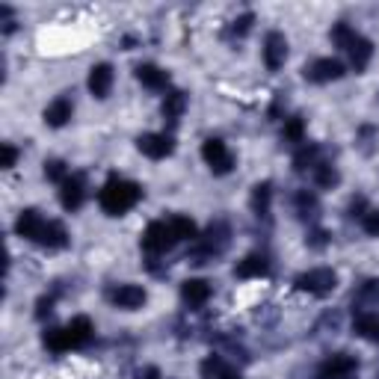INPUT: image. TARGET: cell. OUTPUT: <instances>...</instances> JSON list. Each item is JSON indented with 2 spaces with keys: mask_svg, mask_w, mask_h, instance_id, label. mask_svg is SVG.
<instances>
[{
  "mask_svg": "<svg viewBox=\"0 0 379 379\" xmlns=\"http://www.w3.org/2000/svg\"><path fill=\"white\" fill-rule=\"evenodd\" d=\"M140 184H134V181H125V178H110L104 190L98 193V202H101V208L110 213V217H119V213L130 210L137 202H140Z\"/></svg>",
  "mask_w": 379,
  "mask_h": 379,
  "instance_id": "obj_1",
  "label": "cell"
},
{
  "mask_svg": "<svg viewBox=\"0 0 379 379\" xmlns=\"http://www.w3.org/2000/svg\"><path fill=\"white\" fill-rule=\"evenodd\" d=\"M95 332V326L89 317H72L69 326H62V329H54V332H47L45 335V344H47V350H54V353H65V350H77V347H84V344L92 338Z\"/></svg>",
  "mask_w": 379,
  "mask_h": 379,
  "instance_id": "obj_2",
  "label": "cell"
},
{
  "mask_svg": "<svg viewBox=\"0 0 379 379\" xmlns=\"http://www.w3.org/2000/svg\"><path fill=\"white\" fill-rule=\"evenodd\" d=\"M335 282H338V276H335V270H329V267H315V270H308V273H302L300 278H296L300 290H308L311 296L332 293L335 290Z\"/></svg>",
  "mask_w": 379,
  "mask_h": 379,
  "instance_id": "obj_3",
  "label": "cell"
},
{
  "mask_svg": "<svg viewBox=\"0 0 379 379\" xmlns=\"http://www.w3.org/2000/svg\"><path fill=\"white\" fill-rule=\"evenodd\" d=\"M175 243H178V237L172 234L169 220H157L142 232V246L148 252H166V249H172Z\"/></svg>",
  "mask_w": 379,
  "mask_h": 379,
  "instance_id": "obj_4",
  "label": "cell"
},
{
  "mask_svg": "<svg viewBox=\"0 0 379 379\" xmlns=\"http://www.w3.org/2000/svg\"><path fill=\"white\" fill-rule=\"evenodd\" d=\"M202 157H205V163L213 169V172H228L232 169V152L225 148V142L222 140H208L205 145H202Z\"/></svg>",
  "mask_w": 379,
  "mask_h": 379,
  "instance_id": "obj_5",
  "label": "cell"
},
{
  "mask_svg": "<svg viewBox=\"0 0 379 379\" xmlns=\"http://www.w3.org/2000/svg\"><path fill=\"white\" fill-rule=\"evenodd\" d=\"M288 60V39L282 33H270L267 42H264V65H267L270 72H278Z\"/></svg>",
  "mask_w": 379,
  "mask_h": 379,
  "instance_id": "obj_6",
  "label": "cell"
},
{
  "mask_svg": "<svg viewBox=\"0 0 379 379\" xmlns=\"http://www.w3.org/2000/svg\"><path fill=\"white\" fill-rule=\"evenodd\" d=\"M341 74H344V65L332 57H320L305 69V77L311 84H329V80H338Z\"/></svg>",
  "mask_w": 379,
  "mask_h": 379,
  "instance_id": "obj_7",
  "label": "cell"
},
{
  "mask_svg": "<svg viewBox=\"0 0 379 379\" xmlns=\"http://www.w3.org/2000/svg\"><path fill=\"white\" fill-rule=\"evenodd\" d=\"M86 199V184H84V178L80 175H69L60 184V202L65 210H77L80 205H84Z\"/></svg>",
  "mask_w": 379,
  "mask_h": 379,
  "instance_id": "obj_8",
  "label": "cell"
},
{
  "mask_svg": "<svg viewBox=\"0 0 379 379\" xmlns=\"http://www.w3.org/2000/svg\"><path fill=\"white\" fill-rule=\"evenodd\" d=\"M140 152L152 160H163L172 154V140L166 134H142L140 137Z\"/></svg>",
  "mask_w": 379,
  "mask_h": 379,
  "instance_id": "obj_9",
  "label": "cell"
},
{
  "mask_svg": "<svg viewBox=\"0 0 379 379\" xmlns=\"http://www.w3.org/2000/svg\"><path fill=\"white\" fill-rule=\"evenodd\" d=\"M110 300H113V305H119L125 311H134V308L145 305V290L140 285H119L110 293Z\"/></svg>",
  "mask_w": 379,
  "mask_h": 379,
  "instance_id": "obj_10",
  "label": "cell"
},
{
  "mask_svg": "<svg viewBox=\"0 0 379 379\" xmlns=\"http://www.w3.org/2000/svg\"><path fill=\"white\" fill-rule=\"evenodd\" d=\"M113 89V65L110 62H98L89 72V92L95 98H107Z\"/></svg>",
  "mask_w": 379,
  "mask_h": 379,
  "instance_id": "obj_11",
  "label": "cell"
},
{
  "mask_svg": "<svg viewBox=\"0 0 379 379\" xmlns=\"http://www.w3.org/2000/svg\"><path fill=\"white\" fill-rule=\"evenodd\" d=\"M45 225H47V220L42 217L39 210H24L21 217H18V225H15V228H18L21 237L39 243V237H42V232H45Z\"/></svg>",
  "mask_w": 379,
  "mask_h": 379,
  "instance_id": "obj_12",
  "label": "cell"
},
{
  "mask_svg": "<svg viewBox=\"0 0 379 379\" xmlns=\"http://www.w3.org/2000/svg\"><path fill=\"white\" fill-rule=\"evenodd\" d=\"M181 296H184V302L199 308L210 300V282H205V278H187L184 288H181Z\"/></svg>",
  "mask_w": 379,
  "mask_h": 379,
  "instance_id": "obj_13",
  "label": "cell"
},
{
  "mask_svg": "<svg viewBox=\"0 0 379 379\" xmlns=\"http://www.w3.org/2000/svg\"><path fill=\"white\" fill-rule=\"evenodd\" d=\"M72 113H74V104H72L65 95H60V98H54V101L47 104V110H45V122L51 125V128H62L65 122L72 119Z\"/></svg>",
  "mask_w": 379,
  "mask_h": 379,
  "instance_id": "obj_14",
  "label": "cell"
},
{
  "mask_svg": "<svg viewBox=\"0 0 379 379\" xmlns=\"http://www.w3.org/2000/svg\"><path fill=\"white\" fill-rule=\"evenodd\" d=\"M353 370H356V358H350V356H332L320 368V379H344V376H350Z\"/></svg>",
  "mask_w": 379,
  "mask_h": 379,
  "instance_id": "obj_15",
  "label": "cell"
},
{
  "mask_svg": "<svg viewBox=\"0 0 379 379\" xmlns=\"http://www.w3.org/2000/svg\"><path fill=\"white\" fill-rule=\"evenodd\" d=\"M347 51H350V60H353V69L356 72H361V69H368V62H370V57H373V45L365 39V36H353V42L347 45Z\"/></svg>",
  "mask_w": 379,
  "mask_h": 379,
  "instance_id": "obj_16",
  "label": "cell"
},
{
  "mask_svg": "<svg viewBox=\"0 0 379 379\" xmlns=\"http://www.w3.org/2000/svg\"><path fill=\"white\" fill-rule=\"evenodd\" d=\"M137 77H140V84H142L145 89H163V86L169 84L166 72H163V69H157V65H152V62H142V65H137Z\"/></svg>",
  "mask_w": 379,
  "mask_h": 379,
  "instance_id": "obj_17",
  "label": "cell"
},
{
  "mask_svg": "<svg viewBox=\"0 0 379 379\" xmlns=\"http://www.w3.org/2000/svg\"><path fill=\"white\" fill-rule=\"evenodd\" d=\"M39 243L47 246V249H62V246L69 243V232H65V225H62V222L47 220V225H45V232H42Z\"/></svg>",
  "mask_w": 379,
  "mask_h": 379,
  "instance_id": "obj_18",
  "label": "cell"
},
{
  "mask_svg": "<svg viewBox=\"0 0 379 379\" xmlns=\"http://www.w3.org/2000/svg\"><path fill=\"white\" fill-rule=\"evenodd\" d=\"M267 270H270V264H267L264 255H249V258H243L237 264V276L240 278H261V276H267Z\"/></svg>",
  "mask_w": 379,
  "mask_h": 379,
  "instance_id": "obj_19",
  "label": "cell"
},
{
  "mask_svg": "<svg viewBox=\"0 0 379 379\" xmlns=\"http://www.w3.org/2000/svg\"><path fill=\"white\" fill-rule=\"evenodd\" d=\"M202 373H205V379H240L232 368L222 365L217 356H210V358L205 361V365H202Z\"/></svg>",
  "mask_w": 379,
  "mask_h": 379,
  "instance_id": "obj_20",
  "label": "cell"
},
{
  "mask_svg": "<svg viewBox=\"0 0 379 379\" xmlns=\"http://www.w3.org/2000/svg\"><path fill=\"white\" fill-rule=\"evenodd\" d=\"M169 225H172V234L178 240H190L196 237V222L190 217H184V213H175V217H169Z\"/></svg>",
  "mask_w": 379,
  "mask_h": 379,
  "instance_id": "obj_21",
  "label": "cell"
},
{
  "mask_svg": "<svg viewBox=\"0 0 379 379\" xmlns=\"http://www.w3.org/2000/svg\"><path fill=\"white\" fill-rule=\"evenodd\" d=\"M356 332L361 338H370V341H379V315H361L356 320Z\"/></svg>",
  "mask_w": 379,
  "mask_h": 379,
  "instance_id": "obj_22",
  "label": "cell"
},
{
  "mask_svg": "<svg viewBox=\"0 0 379 379\" xmlns=\"http://www.w3.org/2000/svg\"><path fill=\"white\" fill-rule=\"evenodd\" d=\"M184 107H187L184 92H169L166 101H163V113H166V119H172V122L181 116V113H184Z\"/></svg>",
  "mask_w": 379,
  "mask_h": 379,
  "instance_id": "obj_23",
  "label": "cell"
},
{
  "mask_svg": "<svg viewBox=\"0 0 379 379\" xmlns=\"http://www.w3.org/2000/svg\"><path fill=\"white\" fill-rule=\"evenodd\" d=\"M315 181H317V187L332 190L338 184V172L329 166V163H317V166H315Z\"/></svg>",
  "mask_w": 379,
  "mask_h": 379,
  "instance_id": "obj_24",
  "label": "cell"
},
{
  "mask_svg": "<svg viewBox=\"0 0 379 379\" xmlns=\"http://www.w3.org/2000/svg\"><path fill=\"white\" fill-rule=\"evenodd\" d=\"M252 208L258 213H267L270 210V184H258L252 193Z\"/></svg>",
  "mask_w": 379,
  "mask_h": 379,
  "instance_id": "obj_25",
  "label": "cell"
},
{
  "mask_svg": "<svg viewBox=\"0 0 379 379\" xmlns=\"http://www.w3.org/2000/svg\"><path fill=\"white\" fill-rule=\"evenodd\" d=\"M45 175L51 178V181H60V184H62V181L69 178V169H65L62 160H47V163H45Z\"/></svg>",
  "mask_w": 379,
  "mask_h": 379,
  "instance_id": "obj_26",
  "label": "cell"
},
{
  "mask_svg": "<svg viewBox=\"0 0 379 379\" xmlns=\"http://www.w3.org/2000/svg\"><path fill=\"white\" fill-rule=\"evenodd\" d=\"M302 134H305L302 119H288V122H285V140H290V142H302Z\"/></svg>",
  "mask_w": 379,
  "mask_h": 379,
  "instance_id": "obj_27",
  "label": "cell"
},
{
  "mask_svg": "<svg viewBox=\"0 0 379 379\" xmlns=\"http://www.w3.org/2000/svg\"><path fill=\"white\" fill-rule=\"evenodd\" d=\"M361 225H365V232L368 234H379V210H368V213H361Z\"/></svg>",
  "mask_w": 379,
  "mask_h": 379,
  "instance_id": "obj_28",
  "label": "cell"
},
{
  "mask_svg": "<svg viewBox=\"0 0 379 379\" xmlns=\"http://www.w3.org/2000/svg\"><path fill=\"white\" fill-rule=\"evenodd\" d=\"M15 160H18V152H15V145L4 142V169H12Z\"/></svg>",
  "mask_w": 379,
  "mask_h": 379,
  "instance_id": "obj_29",
  "label": "cell"
},
{
  "mask_svg": "<svg viewBox=\"0 0 379 379\" xmlns=\"http://www.w3.org/2000/svg\"><path fill=\"white\" fill-rule=\"evenodd\" d=\"M140 379H160V370L157 368H145V370H140Z\"/></svg>",
  "mask_w": 379,
  "mask_h": 379,
  "instance_id": "obj_30",
  "label": "cell"
}]
</instances>
